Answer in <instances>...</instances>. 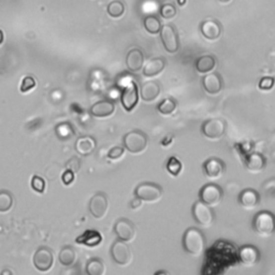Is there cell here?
I'll return each instance as SVG.
<instances>
[{"label":"cell","instance_id":"e0dca14e","mask_svg":"<svg viewBox=\"0 0 275 275\" xmlns=\"http://www.w3.org/2000/svg\"><path fill=\"white\" fill-rule=\"evenodd\" d=\"M239 203L245 210H254L260 203V195L253 188H245L239 195Z\"/></svg>","mask_w":275,"mask_h":275},{"label":"cell","instance_id":"5b68a950","mask_svg":"<svg viewBox=\"0 0 275 275\" xmlns=\"http://www.w3.org/2000/svg\"><path fill=\"white\" fill-rule=\"evenodd\" d=\"M192 213L195 222L202 227H210L214 223L215 214L213 210H212V207L203 203L200 200L194 203Z\"/></svg>","mask_w":275,"mask_h":275},{"label":"cell","instance_id":"6da1fadb","mask_svg":"<svg viewBox=\"0 0 275 275\" xmlns=\"http://www.w3.org/2000/svg\"><path fill=\"white\" fill-rule=\"evenodd\" d=\"M183 248L193 257H200L206 250L207 241L202 231L196 227H191L184 232Z\"/></svg>","mask_w":275,"mask_h":275},{"label":"cell","instance_id":"7bdbcfd3","mask_svg":"<svg viewBox=\"0 0 275 275\" xmlns=\"http://www.w3.org/2000/svg\"><path fill=\"white\" fill-rule=\"evenodd\" d=\"M3 41H4V33L2 30H0V44L3 43Z\"/></svg>","mask_w":275,"mask_h":275},{"label":"cell","instance_id":"f6af8a7d","mask_svg":"<svg viewBox=\"0 0 275 275\" xmlns=\"http://www.w3.org/2000/svg\"><path fill=\"white\" fill-rule=\"evenodd\" d=\"M4 274H13V272H12V271H9V270H4V271L2 272V275H4Z\"/></svg>","mask_w":275,"mask_h":275},{"label":"cell","instance_id":"277c9868","mask_svg":"<svg viewBox=\"0 0 275 275\" xmlns=\"http://www.w3.org/2000/svg\"><path fill=\"white\" fill-rule=\"evenodd\" d=\"M163 195L162 187L156 183L143 182L139 184L135 190V196L142 201L155 202L161 199Z\"/></svg>","mask_w":275,"mask_h":275},{"label":"cell","instance_id":"e575fe53","mask_svg":"<svg viewBox=\"0 0 275 275\" xmlns=\"http://www.w3.org/2000/svg\"><path fill=\"white\" fill-rule=\"evenodd\" d=\"M45 180L39 175H34L33 178H31V188L39 194H43L45 192Z\"/></svg>","mask_w":275,"mask_h":275},{"label":"cell","instance_id":"b9f144b4","mask_svg":"<svg viewBox=\"0 0 275 275\" xmlns=\"http://www.w3.org/2000/svg\"><path fill=\"white\" fill-rule=\"evenodd\" d=\"M141 204H142V200H141L140 198L136 197V198H133L130 202V208L132 210H136V209H139L141 207Z\"/></svg>","mask_w":275,"mask_h":275},{"label":"cell","instance_id":"4dcf8cb0","mask_svg":"<svg viewBox=\"0 0 275 275\" xmlns=\"http://www.w3.org/2000/svg\"><path fill=\"white\" fill-rule=\"evenodd\" d=\"M13 195L8 191H0V212H8L13 207Z\"/></svg>","mask_w":275,"mask_h":275},{"label":"cell","instance_id":"7a4b0ae2","mask_svg":"<svg viewBox=\"0 0 275 275\" xmlns=\"http://www.w3.org/2000/svg\"><path fill=\"white\" fill-rule=\"evenodd\" d=\"M253 229L262 238H269L275 233V215L270 211H260L254 216Z\"/></svg>","mask_w":275,"mask_h":275},{"label":"cell","instance_id":"7dc6e473","mask_svg":"<svg viewBox=\"0 0 275 275\" xmlns=\"http://www.w3.org/2000/svg\"><path fill=\"white\" fill-rule=\"evenodd\" d=\"M219 2H221V3H223V4H226V3H229V2H230V0H219Z\"/></svg>","mask_w":275,"mask_h":275},{"label":"cell","instance_id":"44dd1931","mask_svg":"<svg viewBox=\"0 0 275 275\" xmlns=\"http://www.w3.org/2000/svg\"><path fill=\"white\" fill-rule=\"evenodd\" d=\"M160 95V85L156 81H148L142 84L140 88V96L146 102H152Z\"/></svg>","mask_w":275,"mask_h":275},{"label":"cell","instance_id":"8fae6325","mask_svg":"<svg viewBox=\"0 0 275 275\" xmlns=\"http://www.w3.org/2000/svg\"><path fill=\"white\" fill-rule=\"evenodd\" d=\"M111 256L114 262L120 265L128 264L131 260V250L129 245L125 241L119 239L111 246Z\"/></svg>","mask_w":275,"mask_h":275},{"label":"cell","instance_id":"484cf974","mask_svg":"<svg viewBox=\"0 0 275 275\" xmlns=\"http://www.w3.org/2000/svg\"><path fill=\"white\" fill-rule=\"evenodd\" d=\"M216 65L217 61L213 55H204V56L199 57L196 61V69H197L199 73L208 74L213 71Z\"/></svg>","mask_w":275,"mask_h":275},{"label":"cell","instance_id":"f546056e","mask_svg":"<svg viewBox=\"0 0 275 275\" xmlns=\"http://www.w3.org/2000/svg\"><path fill=\"white\" fill-rule=\"evenodd\" d=\"M176 107H177V104L173 98H166L158 105L157 110H158V112L162 115H170L175 111Z\"/></svg>","mask_w":275,"mask_h":275},{"label":"cell","instance_id":"8992f818","mask_svg":"<svg viewBox=\"0 0 275 275\" xmlns=\"http://www.w3.org/2000/svg\"><path fill=\"white\" fill-rule=\"evenodd\" d=\"M224 198L223 188L214 183L204 185L199 192V199L210 207H216Z\"/></svg>","mask_w":275,"mask_h":275},{"label":"cell","instance_id":"83f0119b","mask_svg":"<svg viewBox=\"0 0 275 275\" xmlns=\"http://www.w3.org/2000/svg\"><path fill=\"white\" fill-rule=\"evenodd\" d=\"M106 272V265L101 259L94 257L86 263V273L88 275H104Z\"/></svg>","mask_w":275,"mask_h":275},{"label":"cell","instance_id":"d6a6232c","mask_svg":"<svg viewBox=\"0 0 275 275\" xmlns=\"http://www.w3.org/2000/svg\"><path fill=\"white\" fill-rule=\"evenodd\" d=\"M166 168H167V171L172 176H177L180 172H182L183 164H182V162H180L179 159L176 158L175 156H172L168 159Z\"/></svg>","mask_w":275,"mask_h":275},{"label":"cell","instance_id":"52a82bcc","mask_svg":"<svg viewBox=\"0 0 275 275\" xmlns=\"http://www.w3.org/2000/svg\"><path fill=\"white\" fill-rule=\"evenodd\" d=\"M227 123L221 119H211L201 126L202 135L209 140H219L226 132Z\"/></svg>","mask_w":275,"mask_h":275},{"label":"cell","instance_id":"d6986e66","mask_svg":"<svg viewBox=\"0 0 275 275\" xmlns=\"http://www.w3.org/2000/svg\"><path fill=\"white\" fill-rule=\"evenodd\" d=\"M244 164L251 173H260L266 167V158L261 153H250L245 157Z\"/></svg>","mask_w":275,"mask_h":275},{"label":"cell","instance_id":"836d02e7","mask_svg":"<svg viewBox=\"0 0 275 275\" xmlns=\"http://www.w3.org/2000/svg\"><path fill=\"white\" fill-rule=\"evenodd\" d=\"M56 135L58 136V138L60 140H68L70 139L72 135H74V131L72 126L70 125L69 123H67L66 125V130H64V127H62V124H59L56 127Z\"/></svg>","mask_w":275,"mask_h":275},{"label":"cell","instance_id":"f1b7e54d","mask_svg":"<svg viewBox=\"0 0 275 275\" xmlns=\"http://www.w3.org/2000/svg\"><path fill=\"white\" fill-rule=\"evenodd\" d=\"M143 25L145 30L147 33H150L151 35H157L160 34L161 31V22L159 21L158 18L153 17V15H148L143 21Z\"/></svg>","mask_w":275,"mask_h":275},{"label":"cell","instance_id":"ba28073f","mask_svg":"<svg viewBox=\"0 0 275 275\" xmlns=\"http://www.w3.org/2000/svg\"><path fill=\"white\" fill-rule=\"evenodd\" d=\"M160 38L163 48L168 53L174 54L179 50V38L173 25H163L160 31Z\"/></svg>","mask_w":275,"mask_h":275},{"label":"cell","instance_id":"ab89813d","mask_svg":"<svg viewBox=\"0 0 275 275\" xmlns=\"http://www.w3.org/2000/svg\"><path fill=\"white\" fill-rule=\"evenodd\" d=\"M125 146H114L108 153V157L110 159H119L124 155Z\"/></svg>","mask_w":275,"mask_h":275},{"label":"cell","instance_id":"cb8c5ba5","mask_svg":"<svg viewBox=\"0 0 275 275\" xmlns=\"http://www.w3.org/2000/svg\"><path fill=\"white\" fill-rule=\"evenodd\" d=\"M75 242L77 244H83L89 247H95L101 244L102 242V235L97 230L88 229L86 230L80 237H77Z\"/></svg>","mask_w":275,"mask_h":275},{"label":"cell","instance_id":"3957f363","mask_svg":"<svg viewBox=\"0 0 275 275\" xmlns=\"http://www.w3.org/2000/svg\"><path fill=\"white\" fill-rule=\"evenodd\" d=\"M147 142L146 133L139 129L129 131L124 136V146L131 154L142 153L147 146Z\"/></svg>","mask_w":275,"mask_h":275},{"label":"cell","instance_id":"5bb4252c","mask_svg":"<svg viewBox=\"0 0 275 275\" xmlns=\"http://www.w3.org/2000/svg\"><path fill=\"white\" fill-rule=\"evenodd\" d=\"M203 89L211 96H217L224 88L222 75L217 72H210L202 78Z\"/></svg>","mask_w":275,"mask_h":275},{"label":"cell","instance_id":"7402d4cb","mask_svg":"<svg viewBox=\"0 0 275 275\" xmlns=\"http://www.w3.org/2000/svg\"><path fill=\"white\" fill-rule=\"evenodd\" d=\"M89 112L95 117H108L115 112V104L110 100H101L91 106Z\"/></svg>","mask_w":275,"mask_h":275},{"label":"cell","instance_id":"bcb514c9","mask_svg":"<svg viewBox=\"0 0 275 275\" xmlns=\"http://www.w3.org/2000/svg\"><path fill=\"white\" fill-rule=\"evenodd\" d=\"M177 3L179 6H183L186 4V0H177Z\"/></svg>","mask_w":275,"mask_h":275},{"label":"cell","instance_id":"d590c367","mask_svg":"<svg viewBox=\"0 0 275 275\" xmlns=\"http://www.w3.org/2000/svg\"><path fill=\"white\" fill-rule=\"evenodd\" d=\"M160 15L163 19H173L176 15V8L172 4H166L160 8Z\"/></svg>","mask_w":275,"mask_h":275},{"label":"cell","instance_id":"4fadbf2b","mask_svg":"<svg viewBox=\"0 0 275 275\" xmlns=\"http://www.w3.org/2000/svg\"><path fill=\"white\" fill-rule=\"evenodd\" d=\"M114 231L117 235V238L125 242L132 241L136 237V226L131 221L127 218H120L117 219L115 226H114Z\"/></svg>","mask_w":275,"mask_h":275},{"label":"cell","instance_id":"74e56055","mask_svg":"<svg viewBox=\"0 0 275 275\" xmlns=\"http://www.w3.org/2000/svg\"><path fill=\"white\" fill-rule=\"evenodd\" d=\"M275 84V78L272 76H263L260 81H259L258 87L260 90L268 91L271 90L274 87Z\"/></svg>","mask_w":275,"mask_h":275},{"label":"cell","instance_id":"9a60e30c","mask_svg":"<svg viewBox=\"0 0 275 275\" xmlns=\"http://www.w3.org/2000/svg\"><path fill=\"white\" fill-rule=\"evenodd\" d=\"M139 89L135 83L126 86L122 94V105L127 112H131L139 102Z\"/></svg>","mask_w":275,"mask_h":275},{"label":"cell","instance_id":"603a6c76","mask_svg":"<svg viewBox=\"0 0 275 275\" xmlns=\"http://www.w3.org/2000/svg\"><path fill=\"white\" fill-rule=\"evenodd\" d=\"M96 146H97L96 140L89 136L81 137L75 141V151L82 156L90 155L94 151H95Z\"/></svg>","mask_w":275,"mask_h":275},{"label":"cell","instance_id":"60d3db41","mask_svg":"<svg viewBox=\"0 0 275 275\" xmlns=\"http://www.w3.org/2000/svg\"><path fill=\"white\" fill-rule=\"evenodd\" d=\"M61 179H62V183H64L65 185L72 184L73 180H74V172L70 171V170H66L65 173L61 176Z\"/></svg>","mask_w":275,"mask_h":275},{"label":"cell","instance_id":"7c38bea8","mask_svg":"<svg viewBox=\"0 0 275 275\" xmlns=\"http://www.w3.org/2000/svg\"><path fill=\"white\" fill-rule=\"evenodd\" d=\"M53 263L54 256L51 248L46 246L39 247L34 255V264L36 269L41 272H46L52 268Z\"/></svg>","mask_w":275,"mask_h":275},{"label":"cell","instance_id":"9c48e42d","mask_svg":"<svg viewBox=\"0 0 275 275\" xmlns=\"http://www.w3.org/2000/svg\"><path fill=\"white\" fill-rule=\"evenodd\" d=\"M204 175L210 179L221 178L226 172V164L224 160L217 157H212L203 162L202 166Z\"/></svg>","mask_w":275,"mask_h":275},{"label":"cell","instance_id":"ee69618b","mask_svg":"<svg viewBox=\"0 0 275 275\" xmlns=\"http://www.w3.org/2000/svg\"><path fill=\"white\" fill-rule=\"evenodd\" d=\"M155 274H156V275H158V274H167V275H168L169 272H168V271H158V272H156Z\"/></svg>","mask_w":275,"mask_h":275},{"label":"cell","instance_id":"1f68e13d","mask_svg":"<svg viewBox=\"0 0 275 275\" xmlns=\"http://www.w3.org/2000/svg\"><path fill=\"white\" fill-rule=\"evenodd\" d=\"M107 11L111 18H121L125 12V6L120 0H114V2H111L108 5Z\"/></svg>","mask_w":275,"mask_h":275},{"label":"cell","instance_id":"d4e9b609","mask_svg":"<svg viewBox=\"0 0 275 275\" xmlns=\"http://www.w3.org/2000/svg\"><path fill=\"white\" fill-rule=\"evenodd\" d=\"M166 67V59L163 57H156L151 59L143 68V75L147 77H153L158 75L163 71Z\"/></svg>","mask_w":275,"mask_h":275},{"label":"cell","instance_id":"8d00e7d4","mask_svg":"<svg viewBox=\"0 0 275 275\" xmlns=\"http://www.w3.org/2000/svg\"><path fill=\"white\" fill-rule=\"evenodd\" d=\"M36 87V80L33 77V76H25L24 78H23V81L21 83V87H20V90L22 93H27L31 89H34Z\"/></svg>","mask_w":275,"mask_h":275},{"label":"cell","instance_id":"f35d334b","mask_svg":"<svg viewBox=\"0 0 275 275\" xmlns=\"http://www.w3.org/2000/svg\"><path fill=\"white\" fill-rule=\"evenodd\" d=\"M82 167V162H81V159L78 158V157L76 156H73L70 158L67 162H66V170H70L74 172V173H76V172L80 171Z\"/></svg>","mask_w":275,"mask_h":275},{"label":"cell","instance_id":"ac0fdd59","mask_svg":"<svg viewBox=\"0 0 275 275\" xmlns=\"http://www.w3.org/2000/svg\"><path fill=\"white\" fill-rule=\"evenodd\" d=\"M200 31L202 36L208 40H216L222 35V25L215 20H207L200 24Z\"/></svg>","mask_w":275,"mask_h":275},{"label":"cell","instance_id":"4316f807","mask_svg":"<svg viewBox=\"0 0 275 275\" xmlns=\"http://www.w3.org/2000/svg\"><path fill=\"white\" fill-rule=\"evenodd\" d=\"M58 259H59L60 263L64 266L73 265L75 260H76L75 249L72 246H70V245L62 247L61 250H60V253H59Z\"/></svg>","mask_w":275,"mask_h":275},{"label":"cell","instance_id":"ffe728a7","mask_svg":"<svg viewBox=\"0 0 275 275\" xmlns=\"http://www.w3.org/2000/svg\"><path fill=\"white\" fill-rule=\"evenodd\" d=\"M144 54L140 49H132L126 56V66L131 72H138L143 69Z\"/></svg>","mask_w":275,"mask_h":275},{"label":"cell","instance_id":"2e32d148","mask_svg":"<svg viewBox=\"0 0 275 275\" xmlns=\"http://www.w3.org/2000/svg\"><path fill=\"white\" fill-rule=\"evenodd\" d=\"M239 260L245 266H253L260 260V251L254 245H244L239 249Z\"/></svg>","mask_w":275,"mask_h":275},{"label":"cell","instance_id":"30bf717a","mask_svg":"<svg viewBox=\"0 0 275 275\" xmlns=\"http://www.w3.org/2000/svg\"><path fill=\"white\" fill-rule=\"evenodd\" d=\"M109 210V198L105 193H97L89 201V212L97 219L104 217Z\"/></svg>","mask_w":275,"mask_h":275}]
</instances>
